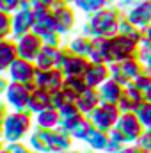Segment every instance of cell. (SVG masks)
<instances>
[{
    "mask_svg": "<svg viewBox=\"0 0 151 153\" xmlns=\"http://www.w3.org/2000/svg\"><path fill=\"white\" fill-rule=\"evenodd\" d=\"M146 100H148V102H151V91L148 93V94H146Z\"/></svg>",
    "mask_w": 151,
    "mask_h": 153,
    "instance_id": "f5cc1de1",
    "label": "cell"
},
{
    "mask_svg": "<svg viewBox=\"0 0 151 153\" xmlns=\"http://www.w3.org/2000/svg\"><path fill=\"white\" fill-rule=\"evenodd\" d=\"M133 114L137 116V119L142 123L144 128H151V102L144 100V102L133 111Z\"/></svg>",
    "mask_w": 151,
    "mask_h": 153,
    "instance_id": "e575fe53",
    "label": "cell"
},
{
    "mask_svg": "<svg viewBox=\"0 0 151 153\" xmlns=\"http://www.w3.org/2000/svg\"><path fill=\"white\" fill-rule=\"evenodd\" d=\"M132 85H133L137 91H141V93L146 96V94L151 91V73L144 70L141 75H139L135 80H133V82H132Z\"/></svg>",
    "mask_w": 151,
    "mask_h": 153,
    "instance_id": "d590c367",
    "label": "cell"
},
{
    "mask_svg": "<svg viewBox=\"0 0 151 153\" xmlns=\"http://www.w3.org/2000/svg\"><path fill=\"white\" fill-rule=\"evenodd\" d=\"M119 116H121V111H119V107L115 103H105V102H101L87 117H89V121L93 123V126L96 130L109 134L115 126Z\"/></svg>",
    "mask_w": 151,
    "mask_h": 153,
    "instance_id": "8992f818",
    "label": "cell"
},
{
    "mask_svg": "<svg viewBox=\"0 0 151 153\" xmlns=\"http://www.w3.org/2000/svg\"><path fill=\"white\" fill-rule=\"evenodd\" d=\"M61 2H64V4H70V5H73V4H76L78 0H61Z\"/></svg>",
    "mask_w": 151,
    "mask_h": 153,
    "instance_id": "f907efd6",
    "label": "cell"
},
{
    "mask_svg": "<svg viewBox=\"0 0 151 153\" xmlns=\"http://www.w3.org/2000/svg\"><path fill=\"white\" fill-rule=\"evenodd\" d=\"M109 50V38H91V52L89 61H100L105 62Z\"/></svg>",
    "mask_w": 151,
    "mask_h": 153,
    "instance_id": "83f0119b",
    "label": "cell"
},
{
    "mask_svg": "<svg viewBox=\"0 0 151 153\" xmlns=\"http://www.w3.org/2000/svg\"><path fill=\"white\" fill-rule=\"evenodd\" d=\"M107 5H110L107 0H78L76 4H73V7L76 9V13H82L85 18L91 16V14H94L96 11L107 7Z\"/></svg>",
    "mask_w": 151,
    "mask_h": 153,
    "instance_id": "f546056e",
    "label": "cell"
},
{
    "mask_svg": "<svg viewBox=\"0 0 151 153\" xmlns=\"http://www.w3.org/2000/svg\"><path fill=\"white\" fill-rule=\"evenodd\" d=\"M32 87H34V85H29V84L9 82L5 93H4L2 102L7 105L9 111H27V105H29V100H30Z\"/></svg>",
    "mask_w": 151,
    "mask_h": 153,
    "instance_id": "52a82bcc",
    "label": "cell"
},
{
    "mask_svg": "<svg viewBox=\"0 0 151 153\" xmlns=\"http://www.w3.org/2000/svg\"><path fill=\"white\" fill-rule=\"evenodd\" d=\"M59 116H61V128H64L66 132H71L76 125L85 117L78 111L75 103H70V105H64L62 109H59Z\"/></svg>",
    "mask_w": 151,
    "mask_h": 153,
    "instance_id": "cb8c5ba5",
    "label": "cell"
},
{
    "mask_svg": "<svg viewBox=\"0 0 151 153\" xmlns=\"http://www.w3.org/2000/svg\"><path fill=\"white\" fill-rule=\"evenodd\" d=\"M117 34L123 36V38H126V39H132V41H135V43H139V45H141V41H142V30L137 29L133 23H130V22L126 20V16L121 18L119 27H117Z\"/></svg>",
    "mask_w": 151,
    "mask_h": 153,
    "instance_id": "f1b7e54d",
    "label": "cell"
},
{
    "mask_svg": "<svg viewBox=\"0 0 151 153\" xmlns=\"http://www.w3.org/2000/svg\"><path fill=\"white\" fill-rule=\"evenodd\" d=\"M46 107H52V93H48L44 89H39V87H32L27 111L34 116V114H38L39 111L46 109Z\"/></svg>",
    "mask_w": 151,
    "mask_h": 153,
    "instance_id": "d4e9b609",
    "label": "cell"
},
{
    "mask_svg": "<svg viewBox=\"0 0 151 153\" xmlns=\"http://www.w3.org/2000/svg\"><path fill=\"white\" fill-rule=\"evenodd\" d=\"M34 9H18L14 14H11V38L18 39L34 29Z\"/></svg>",
    "mask_w": 151,
    "mask_h": 153,
    "instance_id": "7c38bea8",
    "label": "cell"
},
{
    "mask_svg": "<svg viewBox=\"0 0 151 153\" xmlns=\"http://www.w3.org/2000/svg\"><path fill=\"white\" fill-rule=\"evenodd\" d=\"M52 16H53V22H55V30L59 36L62 38H70L73 34V30L76 29V23H78V18H76V9L70 4H64L61 0H57L52 7Z\"/></svg>",
    "mask_w": 151,
    "mask_h": 153,
    "instance_id": "277c9868",
    "label": "cell"
},
{
    "mask_svg": "<svg viewBox=\"0 0 151 153\" xmlns=\"http://www.w3.org/2000/svg\"><path fill=\"white\" fill-rule=\"evenodd\" d=\"M109 70H110V78L119 82L121 85H130L144 71V66L139 59H126V61L109 64Z\"/></svg>",
    "mask_w": 151,
    "mask_h": 153,
    "instance_id": "ba28073f",
    "label": "cell"
},
{
    "mask_svg": "<svg viewBox=\"0 0 151 153\" xmlns=\"http://www.w3.org/2000/svg\"><path fill=\"white\" fill-rule=\"evenodd\" d=\"M9 112V109H7V105L0 100V139L4 137V121H5V116Z\"/></svg>",
    "mask_w": 151,
    "mask_h": 153,
    "instance_id": "ee69618b",
    "label": "cell"
},
{
    "mask_svg": "<svg viewBox=\"0 0 151 153\" xmlns=\"http://www.w3.org/2000/svg\"><path fill=\"white\" fill-rule=\"evenodd\" d=\"M70 103H75V96L70 91H66L64 87L52 93V107H55L57 111L62 109L64 105H70Z\"/></svg>",
    "mask_w": 151,
    "mask_h": 153,
    "instance_id": "836d02e7",
    "label": "cell"
},
{
    "mask_svg": "<svg viewBox=\"0 0 151 153\" xmlns=\"http://www.w3.org/2000/svg\"><path fill=\"white\" fill-rule=\"evenodd\" d=\"M66 153H94V152H91L89 148H71L70 152H66Z\"/></svg>",
    "mask_w": 151,
    "mask_h": 153,
    "instance_id": "c3c4849f",
    "label": "cell"
},
{
    "mask_svg": "<svg viewBox=\"0 0 151 153\" xmlns=\"http://www.w3.org/2000/svg\"><path fill=\"white\" fill-rule=\"evenodd\" d=\"M34 128V116L29 111H9L4 121V137L2 141L7 143H20L27 141L29 134Z\"/></svg>",
    "mask_w": 151,
    "mask_h": 153,
    "instance_id": "7a4b0ae2",
    "label": "cell"
},
{
    "mask_svg": "<svg viewBox=\"0 0 151 153\" xmlns=\"http://www.w3.org/2000/svg\"><path fill=\"white\" fill-rule=\"evenodd\" d=\"M126 20L133 23L137 29L144 30L151 23V0H139L137 5H133L126 14Z\"/></svg>",
    "mask_w": 151,
    "mask_h": 153,
    "instance_id": "e0dca14e",
    "label": "cell"
},
{
    "mask_svg": "<svg viewBox=\"0 0 151 153\" xmlns=\"http://www.w3.org/2000/svg\"><path fill=\"white\" fill-rule=\"evenodd\" d=\"M87 64H89V59H87V57L71 53L66 46L62 48L59 70H61V73L64 76H84Z\"/></svg>",
    "mask_w": 151,
    "mask_h": 153,
    "instance_id": "30bf717a",
    "label": "cell"
},
{
    "mask_svg": "<svg viewBox=\"0 0 151 153\" xmlns=\"http://www.w3.org/2000/svg\"><path fill=\"white\" fill-rule=\"evenodd\" d=\"M11 38V14L0 11V41Z\"/></svg>",
    "mask_w": 151,
    "mask_h": 153,
    "instance_id": "8d00e7d4",
    "label": "cell"
},
{
    "mask_svg": "<svg viewBox=\"0 0 151 153\" xmlns=\"http://www.w3.org/2000/svg\"><path fill=\"white\" fill-rule=\"evenodd\" d=\"M64 46L75 53V55H82V57H87L89 59V52H91V38L89 36H84V34H75V36H70V38L64 41Z\"/></svg>",
    "mask_w": 151,
    "mask_h": 153,
    "instance_id": "4316f807",
    "label": "cell"
},
{
    "mask_svg": "<svg viewBox=\"0 0 151 153\" xmlns=\"http://www.w3.org/2000/svg\"><path fill=\"white\" fill-rule=\"evenodd\" d=\"M14 43H16L18 57L25 59V61H30V62L36 61V57L39 55V52H41V48L44 45V41L39 38L38 34H34V32H29V34H25L21 38L14 39Z\"/></svg>",
    "mask_w": 151,
    "mask_h": 153,
    "instance_id": "8fae6325",
    "label": "cell"
},
{
    "mask_svg": "<svg viewBox=\"0 0 151 153\" xmlns=\"http://www.w3.org/2000/svg\"><path fill=\"white\" fill-rule=\"evenodd\" d=\"M142 39H144V41H150V43H151V23L146 27V29H144V30H142Z\"/></svg>",
    "mask_w": 151,
    "mask_h": 153,
    "instance_id": "7dc6e473",
    "label": "cell"
},
{
    "mask_svg": "<svg viewBox=\"0 0 151 153\" xmlns=\"http://www.w3.org/2000/svg\"><path fill=\"white\" fill-rule=\"evenodd\" d=\"M57 0H30V5L34 11H39V9H50Z\"/></svg>",
    "mask_w": 151,
    "mask_h": 153,
    "instance_id": "7bdbcfd3",
    "label": "cell"
},
{
    "mask_svg": "<svg viewBox=\"0 0 151 153\" xmlns=\"http://www.w3.org/2000/svg\"><path fill=\"white\" fill-rule=\"evenodd\" d=\"M4 148H5V143H4V141H2V139H0V152H2V150H4Z\"/></svg>",
    "mask_w": 151,
    "mask_h": 153,
    "instance_id": "816d5d0a",
    "label": "cell"
},
{
    "mask_svg": "<svg viewBox=\"0 0 151 153\" xmlns=\"http://www.w3.org/2000/svg\"><path fill=\"white\" fill-rule=\"evenodd\" d=\"M119 153H142V150H141L137 144H126Z\"/></svg>",
    "mask_w": 151,
    "mask_h": 153,
    "instance_id": "f6af8a7d",
    "label": "cell"
},
{
    "mask_svg": "<svg viewBox=\"0 0 151 153\" xmlns=\"http://www.w3.org/2000/svg\"><path fill=\"white\" fill-rule=\"evenodd\" d=\"M142 66H144V70H146V71H150V73H151V55L144 61V62H142Z\"/></svg>",
    "mask_w": 151,
    "mask_h": 153,
    "instance_id": "681fc988",
    "label": "cell"
},
{
    "mask_svg": "<svg viewBox=\"0 0 151 153\" xmlns=\"http://www.w3.org/2000/svg\"><path fill=\"white\" fill-rule=\"evenodd\" d=\"M137 146L142 150V153H151V128L144 130V134L137 141Z\"/></svg>",
    "mask_w": 151,
    "mask_h": 153,
    "instance_id": "ab89813d",
    "label": "cell"
},
{
    "mask_svg": "<svg viewBox=\"0 0 151 153\" xmlns=\"http://www.w3.org/2000/svg\"><path fill=\"white\" fill-rule=\"evenodd\" d=\"M0 153H9V152H7V150H5V148H4V150H2V152H0Z\"/></svg>",
    "mask_w": 151,
    "mask_h": 153,
    "instance_id": "db71d44e",
    "label": "cell"
},
{
    "mask_svg": "<svg viewBox=\"0 0 151 153\" xmlns=\"http://www.w3.org/2000/svg\"><path fill=\"white\" fill-rule=\"evenodd\" d=\"M144 100H146V96L130 84V85H124V89H123V93H121L115 105L119 107L121 112H133Z\"/></svg>",
    "mask_w": 151,
    "mask_h": 153,
    "instance_id": "ac0fdd59",
    "label": "cell"
},
{
    "mask_svg": "<svg viewBox=\"0 0 151 153\" xmlns=\"http://www.w3.org/2000/svg\"><path fill=\"white\" fill-rule=\"evenodd\" d=\"M5 150L9 153H34L29 148V144H27L25 141H20V143H7V144H5Z\"/></svg>",
    "mask_w": 151,
    "mask_h": 153,
    "instance_id": "74e56055",
    "label": "cell"
},
{
    "mask_svg": "<svg viewBox=\"0 0 151 153\" xmlns=\"http://www.w3.org/2000/svg\"><path fill=\"white\" fill-rule=\"evenodd\" d=\"M123 89H124V85H121V84L115 82L114 78H107V80L98 87L100 100L105 102V103H117V100H119Z\"/></svg>",
    "mask_w": 151,
    "mask_h": 153,
    "instance_id": "484cf974",
    "label": "cell"
},
{
    "mask_svg": "<svg viewBox=\"0 0 151 153\" xmlns=\"http://www.w3.org/2000/svg\"><path fill=\"white\" fill-rule=\"evenodd\" d=\"M123 16L124 14L114 4H110L87 16L80 25V34L89 38H112L117 34V27Z\"/></svg>",
    "mask_w": 151,
    "mask_h": 153,
    "instance_id": "6da1fadb",
    "label": "cell"
},
{
    "mask_svg": "<svg viewBox=\"0 0 151 153\" xmlns=\"http://www.w3.org/2000/svg\"><path fill=\"white\" fill-rule=\"evenodd\" d=\"M107 2H109V4H114V0H107Z\"/></svg>",
    "mask_w": 151,
    "mask_h": 153,
    "instance_id": "11a10c76",
    "label": "cell"
},
{
    "mask_svg": "<svg viewBox=\"0 0 151 153\" xmlns=\"http://www.w3.org/2000/svg\"><path fill=\"white\" fill-rule=\"evenodd\" d=\"M62 46H52V45H43L39 55L36 57L34 64L38 70H59L61 64V55H62Z\"/></svg>",
    "mask_w": 151,
    "mask_h": 153,
    "instance_id": "5bb4252c",
    "label": "cell"
},
{
    "mask_svg": "<svg viewBox=\"0 0 151 153\" xmlns=\"http://www.w3.org/2000/svg\"><path fill=\"white\" fill-rule=\"evenodd\" d=\"M36 73H38V68H36L34 62L18 57V59L9 66L5 76L9 78V82H20V84H29V85H32V84H34V78H36Z\"/></svg>",
    "mask_w": 151,
    "mask_h": 153,
    "instance_id": "9c48e42d",
    "label": "cell"
},
{
    "mask_svg": "<svg viewBox=\"0 0 151 153\" xmlns=\"http://www.w3.org/2000/svg\"><path fill=\"white\" fill-rule=\"evenodd\" d=\"M94 130H96V128L93 126V123H91V121H89V117L85 116V117L76 125L75 128L70 132V134H71L73 141H76V143H84V144H85V141L89 139V135H91Z\"/></svg>",
    "mask_w": 151,
    "mask_h": 153,
    "instance_id": "4dcf8cb0",
    "label": "cell"
},
{
    "mask_svg": "<svg viewBox=\"0 0 151 153\" xmlns=\"http://www.w3.org/2000/svg\"><path fill=\"white\" fill-rule=\"evenodd\" d=\"M34 126L41 130H55L61 126V116L55 107H46L34 114Z\"/></svg>",
    "mask_w": 151,
    "mask_h": 153,
    "instance_id": "44dd1931",
    "label": "cell"
},
{
    "mask_svg": "<svg viewBox=\"0 0 151 153\" xmlns=\"http://www.w3.org/2000/svg\"><path fill=\"white\" fill-rule=\"evenodd\" d=\"M139 57V43L126 39L119 34H115L112 38H109V50H107V64H114L119 61H126V59H137Z\"/></svg>",
    "mask_w": 151,
    "mask_h": 153,
    "instance_id": "5b68a950",
    "label": "cell"
},
{
    "mask_svg": "<svg viewBox=\"0 0 151 153\" xmlns=\"http://www.w3.org/2000/svg\"><path fill=\"white\" fill-rule=\"evenodd\" d=\"M123 148H124V144H123L121 141L112 139V137L109 135V143H107V148L103 150V153H119Z\"/></svg>",
    "mask_w": 151,
    "mask_h": 153,
    "instance_id": "60d3db41",
    "label": "cell"
},
{
    "mask_svg": "<svg viewBox=\"0 0 151 153\" xmlns=\"http://www.w3.org/2000/svg\"><path fill=\"white\" fill-rule=\"evenodd\" d=\"M62 82H64V75L61 73V70H38L32 85L44 89L48 93H53L62 87Z\"/></svg>",
    "mask_w": 151,
    "mask_h": 153,
    "instance_id": "9a60e30c",
    "label": "cell"
},
{
    "mask_svg": "<svg viewBox=\"0 0 151 153\" xmlns=\"http://www.w3.org/2000/svg\"><path fill=\"white\" fill-rule=\"evenodd\" d=\"M27 144L34 153H52V144H50V130H41V128H32V132L27 137Z\"/></svg>",
    "mask_w": 151,
    "mask_h": 153,
    "instance_id": "d6986e66",
    "label": "cell"
},
{
    "mask_svg": "<svg viewBox=\"0 0 151 153\" xmlns=\"http://www.w3.org/2000/svg\"><path fill=\"white\" fill-rule=\"evenodd\" d=\"M73 137L70 132H66L64 128H55V130H50V144H52V153L53 152H70L73 148Z\"/></svg>",
    "mask_w": 151,
    "mask_h": 153,
    "instance_id": "603a6c76",
    "label": "cell"
},
{
    "mask_svg": "<svg viewBox=\"0 0 151 153\" xmlns=\"http://www.w3.org/2000/svg\"><path fill=\"white\" fill-rule=\"evenodd\" d=\"M137 2H139V0H114V5H115L123 14H126L133 5H137Z\"/></svg>",
    "mask_w": 151,
    "mask_h": 153,
    "instance_id": "b9f144b4",
    "label": "cell"
},
{
    "mask_svg": "<svg viewBox=\"0 0 151 153\" xmlns=\"http://www.w3.org/2000/svg\"><path fill=\"white\" fill-rule=\"evenodd\" d=\"M100 103H101V100H100L98 89H94V87H87L75 98V105L84 116H89Z\"/></svg>",
    "mask_w": 151,
    "mask_h": 153,
    "instance_id": "ffe728a7",
    "label": "cell"
},
{
    "mask_svg": "<svg viewBox=\"0 0 151 153\" xmlns=\"http://www.w3.org/2000/svg\"><path fill=\"white\" fill-rule=\"evenodd\" d=\"M53 153H62V152H53Z\"/></svg>",
    "mask_w": 151,
    "mask_h": 153,
    "instance_id": "9f6ffc18",
    "label": "cell"
},
{
    "mask_svg": "<svg viewBox=\"0 0 151 153\" xmlns=\"http://www.w3.org/2000/svg\"><path fill=\"white\" fill-rule=\"evenodd\" d=\"M34 14H36V20H34L32 32L38 34L43 41L53 38L57 34V30H55V22H53L52 11L50 9H39V11H34Z\"/></svg>",
    "mask_w": 151,
    "mask_h": 153,
    "instance_id": "4fadbf2b",
    "label": "cell"
},
{
    "mask_svg": "<svg viewBox=\"0 0 151 153\" xmlns=\"http://www.w3.org/2000/svg\"><path fill=\"white\" fill-rule=\"evenodd\" d=\"M107 143H109V134L107 132H100V130H94L89 139L85 141V146L94 153H100L107 148Z\"/></svg>",
    "mask_w": 151,
    "mask_h": 153,
    "instance_id": "1f68e13d",
    "label": "cell"
},
{
    "mask_svg": "<svg viewBox=\"0 0 151 153\" xmlns=\"http://www.w3.org/2000/svg\"><path fill=\"white\" fill-rule=\"evenodd\" d=\"M85 84L89 87H94L98 89L107 78H110V70H109V64L107 62H100V61H89L87 68H85Z\"/></svg>",
    "mask_w": 151,
    "mask_h": 153,
    "instance_id": "2e32d148",
    "label": "cell"
},
{
    "mask_svg": "<svg viewBox=\"0 0 151 153\" xmlns=\"http://www.w3.org/2000/svg\"><path fill=\"white\" fill-rule=\"evenodd\" d=\"M62 87L66 91H70L73 96H78L82 91H85L89 85L85 84V78L84 76H64V82H62Z\"/></svg>",
    "mask_w": 151,
    "mask_h": 153,
    "instance_id": "d6a6232c",
    "label": "cell"
},
{
    "mask_svg": "<svg viewBox=\"0 0 151 153\" xmlns=\"http://www.w3.org/2000/svg\"><path fill=\"white\" fill-rule=\"evenodd\" d=\"M21 0H0V11L5 14H14L20 9Z\"/></svg>",
    "mask_w": 151,
    "mask_h": 153,
    "instance_id": "f35d334b",
    "label": "cell"
},
{
    "mask_svg": "<svg viewBox=\"0 0 151 153\" xmlns=\"http://www.w3.org/2000/svg\"><path fill=\"white\" fill-rule=\"evenodd\" d=\"M18 59V53H16V43L14 39H2L0 41V75H5L9 66Z\"/></svg>",
    "mask_w": 151,
    "mask_h": 153,
    "instance_id": "7402d4cb",
    "label": "cell"
},
{
    "mask_svg": "<svg viewBox=\"0 0 151 153\" xmlns=\"http://www.w3.org/2000/svg\"><path fill=\"white\" fill-rule=\"evenodd\" d=\"M7 84H9V78L5 75H0V100L4 98V93L7 89Z\"/></svg>",
    "mask_w": 151,
    "mask_h": 153,
    "instance_id": "bcb514c9",
    "label": "cell"
},
{
    "mask_svg": "<svg viewBox=\"0 0 151 153\" xmlns=\"http://www.w3.org/2000/svg\"><path fill=\"white\" fill-rule=\"evenodd\" d=\"M144 130L146 128L142 126V123L137 119V116L133 112H121L115 126L109 132V135L112 139L121 141L126 146V144H137V141L141 139Z\"/></svg>",
    "mask_w": 151,
    "mask_h": 153,
    "instance_id": "3957f363",
    "label": "cell"
}]
</instances>
